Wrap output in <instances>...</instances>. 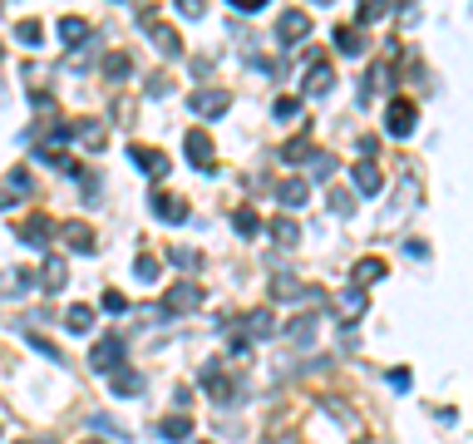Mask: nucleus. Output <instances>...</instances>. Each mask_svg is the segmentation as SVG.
I'll return each instance as SVG.
<instances>
[{"label":"nucleus","mask_w":473,"mask_h":444,"mask_svg":"<svg viewBox=\"0 0 473 444\" xmlns=\"http://www.w3.org/2000/svg\"><path fill=\"white\" fill-rule=\"evenodd\" d=\"M198 385H202V391H208V395H212V400H217V405H232V400H242V385L232 381V375H222V366H217V360L198 370Z\"/></svg>","instance_id":"nucleus-1"},{"label":"nucleus","mask_w":473,"mask_h":444,"mask_svg":"<svg viewBox=\"0 0 473 444\" xmlns=\"http://www.w3.org/2000/svg\"><path fill=\"white\" fill-rule=\"evenodd\" d=\"M124 356H128V341L124 336H99L94 350H89V366H94L99 375H114V370L124 366Z\"/></svg>","instance_id":"nucleus-2"},{"label":"nucleus","mask_w":473,"mask_h":444,"mask_svg":"<svg viewBox=\"0 0 473 444\" xmlns=\"http://www.w3.org/2000/svg\"><path fill=\"white\" fill-rule=\"evenodd\" d=\"M272 296H276V301H301V307H311V301L321 307V301H326V292H321V286H301L291 272H276L272 276Z\"/></svg>","instance_id":"nucleus-3"},{"label":"nucleus","mask_w":473,"mask_h":444,"mask_svg":"<svg viewBox=\"0 0 473 444\" xmlns=\"http://www.w3.org/2000/svg\"><path fill=\"white\" fill-rule=\"evenodd\" d=\"M138 30H143V35H148V40H153L163 54H168V60H178V54H183V40H178V30H173V25H163L153 11H143V15H138Z\"/></svg>","instance_id":"nucleus-4"},{"label":"nucleus","mask_w":473,"mask_h":444,"mask_svg":"<svg viewBox=\"0 0 473 444\" xmlns=\"http://www.w3.org/2000/svg\"><path fill=\"white\" fill-rule=\"evenodd\" d=\"M183 153H188V163L192 169H217V148H212V134L208 128H192L188 138H183Z\"/></svg>","instance_id":"nucleus-5"},{"label":"nucleus","mask_w":473,"mask_h":444,"mask_svg":"<svg viewBox=\"0 0 473 444\" xmlns=\"http://www.w3.org/2000/svg\"><path fill=\"white\" fill-rule=\"evenodd\" d=\"M414 124H420V109H414L410 99L395 95V99H389V109H385V128H389L395 138H410V134H414Z\"/></svg>","instance_id":"nucleus-6"},{"label":"nucleus","mask_w":473,"mask_h":444,"mask_svg":"<svg viewBox=\"0 0 473 444\" xmlns=\"http://www.w3.org/2000/svg\"><path fill=\"white\" fill-rule=\"evenodd\" d=\"M188 109H192V114H198V119H227V109H232V95H222V89H192Z\"/></svg>","instance_id":"nucleus-7"},{"label":"nucleus","mask_w":473,"mask_h":444,"mask_svg":"<svg viewBox=\"0 0 473 444\" xmlns=\"http://www.w3.org/2000/svg\"><path fill=\"white\" fill-rule=\"evenodd\" d=\"M315 326H321V311L311 307V311H301V317L286 321V326L276 331V336H286L291 346H311V341H315Z\"/></svg>","instance_id":"nucleus-8"},{"label":"nucleus","mask_w":473,"mask_h":444,"mask_svg":"<svg viewBox=\"0 0 473 444\" xmlns=\"http://www.w3.org/2000/svg\"><path fill=\"white\" fill-rule=\"evenodd\" d=\"M242 336L247 341H276V311L272 307H257L242 317Z\"/></svg>","instance_id":"nucleus-9"},{"label":"nucleus","mask_w":473,"mask_h":444,"mask_svg":"<svg viewBox=\"0 0 473 444\" xmlns=\"http://www.w3.org/2000/svg\"><path fill=\"white\" fill-rule=\"evenodd\" d=\"M336 89V70L326 60L321 64H306V79H301V99H315V95H330Z\"/></svg>","instance_id":"nucleus-10"},{"label":"nucleus","mask_w":473,"mask_h":444,"mask_svg":"<svg viewBox=\"0 0 473 444\" xmlns=\"http://www.w3.org/2000/svg\"><path fill=\"white\" fill-rule=\"evenodd\" d=\"M306 35H311L306 11H281V15H276V40H281V45H301Z\"/></svg>","instance_id":"nucleus-11"},{"label":"nucleus","mask_w":473,"mask_h":444,"mask_svg":"<svg viewBox=\"0 0 473 444\" xmlns=\"http://www.w3.org/2000/svg\"><path fill=\"white\" fill-rule=\"evenodd\" d=\"M148 208H153L163 222H188V202H183L178 193H163V188H153V193H148Z\"/></svg>","instance_id":"nucleus-12"},{"label":"nucleus","mask_w":473,"mask_h":444,"mask_svg":"<svg viewBox=\"0 0 473 444\" xmlns=\"http://www.w3.org/2000/svg\"><path fill=\"white\" fill-rule=\"evenodd\" d=\"M202 307V286L198 282H173L168 286V301H163V311H198Z\"/></svg>","instance_id":"nucleus-13"},{"label":"nucleus","mask_w":473,"mask_h":444,"mask_svg":"<svg viewBox=\"0 0 473 444\" xmlns=\"http://www.w3.org/2000/svg\"><path fill=\"white\" fill-rule=\"evenodd\" d=\"M153 434H158L163 444H188V440H192V420H188V415H168V420L153 424Z\"/></svg>","instance_id":"nucleus-14"},{"label":"nucleus","mask_w":473,"mask_h":444,"mask_svg":"<svg viewBox=\"0 0 473 444\" xmlns=\"http://www.w3.org/2000/svg\"><path fill=\"white\" fill-rule=\"evenodd\" d=\"M35 282H40L45 292H64V282H69V262L45 252V267H40V276H35Z\"/></svg>","instance_id":"nucleus-15"},{"label":"nucleus","mask_w":473,"mask_h":444,"mask_svg":"<svg viewBox=\"0 0 473 444\" xmlns=\"http://www.w3.org/2000/svg\"><path fill=\"white\" fill-rule=\"evenodd\" d=\"M109 391H114L118 400H134V395H143V375L128 370V366H118L114 375H109Z\"/></svg>","instance_id":"nucleus-16"},{"label":"nucleus","mask_w":473,"mask_h":444,"mask_svg":"<svg viewBox=\"0 0 473 444\" xmlns=\"http://www.w3.org/2000/svg\"><path fill=\"white\" fill-rule=\"evenodd\" d=\"M69 128H74V138H79L85 148H94V153L109 144V128H104V119H79V124H69Z\"/></svg>","instance_id":"nucleus-17"},{"label":"nucleus","mask_w":473,"mask_h":444,"mask_svg":"<svg viewBox=\"0 0 473 444\" xmlns=\"http://www.w3.org/2000/svg\"><path fill=\"white\" fill-rule=\"evenodd\" d=\"M276 202H281V208H306V202H311V183H306V178L276 183Z\"/></svg>","instance_id":"nucleus-18"},{"label":"nucleus","mask_w":473,"mask_h":444,"mask_svg":"<svg viewBox=\"0 0 473 444\" xmlns=\"http://www.w3.org/2000/svg\"><path fill=\"white\" fill-rule=\"evenodd\" d=\"M15 233H20V243L25 247H35V252H45V247H50V237H54V222H20V227H15Z\"/></svg>","instance_id":"nucleus-19"},{"label":"nucleus","mask_w":473,"mask_h":444,"mask_svg":"<svg viewBox=\"0 0 473 444\" xmlns=\"http://www.w3.org/2000/svg\"><path fill=\"white\" fill-rule=\"evenodd\" d=\"M350 183H355V193H360V198H375V193L385 188V173H379L375 163H360V169L350 173Z\"/></svg>","instance_id":"nucleus-20"},{"label":"nucleus","mask_w":473,"mask_h":444,"mask_svg":"<svg viewBox=\"0 0 473 444\" xmlns=\"http://www.w3.org/2000/svg\"><path fill=\"white\" fill-rule=\"evenodd\" d=\"M128 159H134L143 173H153V178H168V169H173V163H168V153H153V148H134Z\"/></svg>","instance_id":"nucleus-21"},{"label":"nucleus","mask_w":473,"mask_h":444,"mask_svg":"<svg viewBox=\"0 0 473 444\" xmlns=\"http://www.w3.org/2000/svg\"><path fill=\"white\" fill-rule=\"evenodd\" d=\"M104 79H114V85H124V79H134V54H128V50H114V54H104Z\"/></svg>","instance_id":"nucleus-22"},{"label":"nucleus","mask_w":473,"mask_h":444,"mask_svg":"<svg viewBox=\"0 0 473 444\" xmlns=\"http://www.w3.org/2000/svg\"><path fill=\"white\" fill-rule=\"evenodd\" d=\"M54 233H60L74 252H94V233H89L85 222H64V227H54Z\"/></svg>","instance_id":"nucleus-23"},{"label":"nucleus","mask_w":473,"mask_h":444,"mask_svg":"<svg viewBox=\"0 0 473 444\" xmlns=\"http://www.w3.org/2000/svg\"><path fill=\"white\" fill-rule=\"evenodd\" d=\"M89 35H94V25L79 21V15H64V21H60V40H64V45H85Z\"/></svg>","instance_id":"nucleus-24"},{"label":"nucleus","mask_w":473,"mask_h":444,"mask_svg":"<svg viewBox=\"0 0 473 444\" xmlns=\"http://www.w3.org/2000/svg\"><path fill=\"white\" fill-rule=\"evenodd\" d=\"M94 326V307H64V331H74V336H85V331Z\"/></svg>","instance_id":"nucleus-25"},{"label":"nucleus","mask_w":473,"mask_h":444,"mask_svg":"<svg viewBox=\"0 0 473 444\" xmlns=\"http://www.w3.org/2000/svg\"><path fill=\"white\" fill-rule=\"evenodd\" d=\"M311 159H315L311 138H286V144H281V163H311Z\"/></svg>","instance_id":"nucleus-26"},{"label":"nucleus","mask_w":473,"mask_h":444,"mask_svg":"<svg viewBox=\"0 0 473 444\" xmlns=\"http://www.w3.org/2000/svg\"><path fill=\"white\" fill-rule=\"evenodd\" d=\"M336 50L340 54H365V35H360L355 25H340V30H336Z\"/></svg>","instance_id":"nucleus-27"},{"label":"nucleus","mask_w":473,"mask_h":444,"mask_svg":"<svg viewBox=\"0 0 473 444\" xmlns=\"http://www.w3.org/2000/svg\"><path fill=\"white\" fill-rule=\"evenodd\" d=\"M389 85V64H375V70L365 74V85H360V104H375V89Z\"/></svg>","instance_id":"nucleus-28"},{"label":"nucleus","mask_w":473,"mask_h":444,"mask_svg":"<svg viewBox=\"0 0 473 444\" xmlns=\"http://www.w3.org/2000/svg\"><path fill=\"white\" fill-rule=\"evenodd\" d=\"M266 233H272L281 247H296V243H301V227H296L291 218H272V227H266Z\"/></svg>","instance_id":"nucleus-29"},{"label":"nucleus","mask_w":473,"mask_h":444,"mask_svg":"<svg viewBox=\"0 0 473 444\" xmlns=\"http://www.w3.org/2000/svg\"><path fill=\"white\" fill-rule=\"evenodd\" d=\"M379 276H385V262H379V257H365V262L355 267V272H350V286H365V282H379Z\"/></svg>","instance_id":"nucleus-30"},{"label":"nucleus","mask_w":473,"mask_h":444,"mask_svg":"<svg viewBox=\"0 0 473 444\" xmlns=\"http://www.w3.org/2000/svg\"><path fill=\"white\" fill-rule=\"evenodd\" d=\"M232 233H237V237H257V233H262L257 212L252 208H237V212H232Z\"/></svg>","instance_id":"nucleus-31"},{"label":"nucleus","mask_w":473,"mask_h":444,"mask_svg":"<svg viewBox=\"0 0 473 444\" xmlns=\"http://www.w3.org/2000/svg\"><path fill=\"white\" fill-rule=\"evenodd\" d=\"M15 40L30 45V50H40V45H45V25L40 21H20V25H15Z\"/></svg>","instance_id":"nucleus-32"},{"label":"nucleus","mask_w":473,"mask_h":444,"mask_svg":"<svg viewBox=\"0 0 473 444\" xmlns=\"http://www.w3.org/2000/svg\"><path fill=\"white\" fill-rule=\"evenodd\" d=\"M385 15H395V5H379V0H370V5H360V11H355V21H360V25H379Z\"/></svg>","instance_id":"nucleus-33"},{"label":"nucleus","mask_w":473,"mask_h":444,"mask_svg":"<svg viewBox=\"0 0 473 444\" xmlns=\"http://www.w3.org/2000/svg\"><path fill=\"white\" fill-rule=\"evenodd\" d=\"M158 272H163V257H138V262H134V276H138V282H158Z\"/></svg>","instance_id":"nucleus-34"},{"label":"nucleus","mask_w":473,"mask_h":444,"mask_svg":"<svg viewBox=\"0 0 473 444\" xmlns=\"http://www.w3.org/2000/svg\"><path fill=\"white\" fill-rule=\"evenodd\" d=\"M168 262H173V267H183V272H198V267H202V252H192V247H173Z\"/></svg>","instance_id":"nucleus-35"},{"label":"nucleus","mask_w":473,"mask_h":444,"mask_svg":"<svg viewBox=\"0 0 473 444\" xmlns=\"http://www.w3.org/2000/svg\"><path fill=\"white\" fill-rule=\"evenodd\" d=\"M385 381H389V391H395V395H410V366H395V370H385Z\"/></svg>","instance_id":"nucleus-36"},{"label":"nucleus","mask_w":473,"mask_h":444,"mask_svg":"<svg viewBox=\"0 0 473 444\" xmlns=\"http://www.w3.org/2000/svg\"><path fill=\"white\" fill-rule=\"evenodd\" d=\"M30 286H35L30 272H5L0 276V292H30Z\"/></svg>","instance_id":"nucleus-37"},{"label":"nucleus","mask_w":473,"mask_h":444,"mask_svg":"<svg viewBox=\"0 0 473 444\" xmlns=\"http://www.w3.org/2000/svg\"><path fill=\"white\" fill-rule=\"evenodd\" d=\"M330 212H336V218H350V212H355V193L336 188V193H330Z\"/></svg>","instance_id":"nucleus-38"},{"label":"nucleus","mask_w":473,"mask_h":444,"mask_svg":"<svg viewBox=\"0 0 473 444\" xmlns=\"http://www.w3.org/2000/svg\"><path fill=\"white\" fill-rule=\"evenodd\" d=\"M99 311H109V317H124V311H128V296L104 292V296H99Z\"/></svg>","instance_id":"nucleus-39"},{"label":"nucleus","mask_w":473,"mask_h":444,"mask_svg":"<svg viewBox=\"0 0 473 444\" xmlns=\"http://www.w3.org/2000/svg\"><path fill=\"white\" fill-rule=\"evenodd\" d=\"M85 420H89V430H99V434H114V440H128V434L118 430V424L109 420V415H85Z\"/></svg>","instance_id":"nucleus-40"},{"label":"nucleus","mask_w":473,"mask_h":444,"mask_svg":"<svg viewBox=\"0 0 473 444\" xmlns=\"http://www.w3.org/2000/svg\"><path fill=\"white\" fill-rule=\"evenodd\" d=\"M336 173V153H315L311 159V178H330Z\"/></svg>","instance_id":"nucleus-41"},{"label":"nucleus","mask_w":473,"mask_h":444,"mask_svg":"<svg viewBox=\"0 0 473 444\" xmlns=\"http://www.w3.org/2000/svg\"><path fill=\"white\" fill-rule=\"evenodd\" d=\"M272 114H276V119H296V114H301V99H296V95L276 99V104H272Z\"/></svg>","instance_id":"nucleus-42"},{"label":"nucleus","mask_w":473,"mask_h":444,"mask_svg":"<svg viewBox=\"0 0 473 444\" xmlns=\"http://www.w3.org/2000/svg\"><path fill=\"white\" fill-rule=\"evenodd\" d=\"M25 341H30V350H40L45 360H64V350L54 346V341H40V336H25Z\"/></svg>","instance_id":"nucleus-43"},{"label":"nucleus","mask_w":473,"mask_h":444,"mask_svg":"<svg viewBox=\"0 0 473 444\" xmlns=\"http://www.w3.org/2000/svg\"><path fill=\"white\" fill-rule=\"evenodd\" d=\"M163 95H173V79L168 74H153V79H148V99H163Z\"/></svg>","instance_id":"nucleus-44"},{"label":"nucleus","mask_w":473,"mask_h":444,"mask_svg":"<svg viewBox=\"0 0 473 444\" xmlns=\"http://www.w3.org/2000/svg\"><path fill=\"white\" fill-rule=\"evenodd\" d=\"M266 0H232V15H262Z\"/></svg>","instance_id":"nucleus-45"},{"label":"nucleus","mask_w":473,"mask_h":444,"mask_svg":"<svg viewBox=\"0 0 473 444\" xmlns=\"http://www.w3.org/2000/svg\"><path fill=\"white\" fill-rule=\"evenodd\" d=\"M202 11H208L202 0H178V15H192V21H202Z\"/></svg>","instance_id":"nucleus-46"},{"label":"nucleus","mask_w":473,"mask_h":444,"mask_svg":"<svg viewBox=\"0 0 473 444\" xmlns=\"http://www.w3.org/2000/svg\"><path fill=\"white\" fill-rule=\"evenodd\" d=\"M346 307L355 311V317H360V311H365V292H360V286H350V292H346Z\"/></svg>","instance_id":"nucleus-47"},{"label":"nucleus","mask_w":473,"mask_h":444,"mask_svg":"<svg viewBox=\"0 0 473 444\" xmlns=\"http://www.w3.org/2000/svg\"><path fill=\"white\" fill-rule=\"evenodd\" d=\"M326 410H336V420H340V424H350V430H355V415H350V410H346V405H340V400H326Z\"/></svg>","instance_id":"nucleus-48"},{"label":"nucleus","mask_w":473,"mask_h":444,"mask_svg":"<svg viewBox=\"0 0 473 444\" xmlns=\"http://www.w3.org/2000/svg\"><path fill=\"white\" fill-rule=\"evenodd\" d=\"M375 153H379V138H360V159L375 163Z\"/></svg>","instance_id":"nucleus-49"},{"label":"nucleus","mask_w":473,"mask_h":444,"mask_svg":"<svg viewBox=\"0 0 473 444\" xmlns=\"http://www.w3.org/2000/svg\"><path fill=\"white\" fill-rule=\"evenodd\" d=\"M188 70H192V79H208V74H212V60H192Z\"/></svg>","instance_id":"nucleus-50"},{"label":"nucleus","mask_w":473,"mask_h":444,"mask_svg":"<svg viewBox=\"0 0 473 444\" xmlns=\"http://www.w3.org/2000/svg\"><path fill=\"white\" fill-rule=\"evenodd\" d=\"M79 444H104V440H79Z\"/></svg>","instance_id":"nucleus-51"},{"label":"nucleus","mask_w":473,"mask_h":444,"mask_svg":"<svg viewBox=\"0 0 473 444\" xmlns=\"http://www.w3.org/2000/svg\"><path fill=\"white\" fill-rule=\"evenodd\" d=\"M0 60H5V50H0Z\"/></svg>","instance_id":"nucleus-52"}]
</instances>
